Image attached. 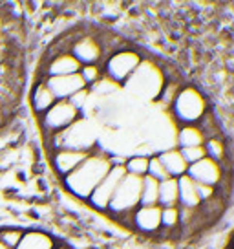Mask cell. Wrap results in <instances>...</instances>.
Masks as SVG:
<instances>
[{
	"mask_svg": "<svg viewBox=\"0 0 234 249\" xmlns=\"http://www.w3.org/2000/svg\"><path fill=\"white\" fill-rule=\"evenodd\" d=\"M112 165H114V158L92 150L90 156L79 165L75 171L68 174L66 178H63L64 185L75 198L88 200L92 196V193L97 189V185L110 172Z\"/></svg>",
	"mask_w": 234,
	"mask_h": 249,
	"instance_id": "1",
	"label": "cell"
},
{
	"mask_svg": "<svg viewBox=\"0 0 234 249\" xmlns=\"http://www.w3.org/2000/svg\"><path fill=\"white\" fill-rule=\"evenodd\" d=\"M128 86V90L134 92L139 97H145V99H157V95L163 88L165 81H163V73L161 70L154 66L152 62H141L139 68L135 70L132 77L125 83Z\"/></svg>",
	"mask_w": 234,
	"mask_h": 249,
	"instance_id": "2",
	"label": "cell"
},
{
	"mask_svg": "<svg viewBox=\"0 0 234 249\" xmlns=\"http://www.w3.org/2000/svg\"><path fill=\"white\" fill-rule=\"evenodd\" d=\"M51 140H53V150H57V148H71V150L92 152L95 147L94 128L84 119H79V121L71 124L70 128H66L64 132L51 136Z\"/></svg>",
	"mask_w": 234,
	"mask_h": 249,
	"instance_id": "3",
	"label": "cell"
},
{
	"mask_svg": "<svg viewBox=\"0 0 234 249\" xmlns=\"http://www.w3.org/2000/svg\"><path fill=\"white\" fill-rule=\"evenodd\" d=\"M141 179L126 174L125 178L121 179V183L117 187L116 195L112 198V202L108 205V211L114 213L116 216H126L132 214L134 211L139 207L141 203Z\"/></svg>",
	"mask_w": 234,
	"mask_h": 249,
	"instance_id": "4",
	"label": "cell"
},
{
	"mask_svg": "<svg viewBox=\"0 0 234 249\" xmlns=\"http://www.w3.org/2000/svg\"><path fill=\"white\" fill-rule=\"evenodd\" d=\"M174 116L180 119L183 124H196L207 112L205 97L196 88H181L176 101L172 105Z\"/></svg>",
	"mask_w": 234,
	"mask_h": 249,
	"instance_id": "5",
	"label": "cell"
},
{
	"mask_svg": "<svg viewBox=\"0 0 234 249\" xmlns=\"http://www.w3.org/2000/svg\"><path fill=\"white\" fill-rule=\"evenodd\" d=\"M79 119H81V110L75 108L70 101H57L51 108L40 116V124L44 132L55 136L70 128Z\"/></svg>",
	"mask_w": 234,
	"mask_h": 249,
	"instance_id": "6",
	"label": "cell"
},
{
	"mask_svg": "<svg viewBox=\"0 0 234 249\" xmlns=\"http://www.w3.org/2000/svg\"><path fill=\"white\" fill-rule=\"evenodd\" d=\"M141 62H143V59L137 52L119 50V52L108 57V61L104 64V71H106L110 81H114L116 85H125L126 81L135 73V70L139 68Z\"/></svg>",
	"mask_w": 234,
	"mask_h": 249,
	"instance_id": "7",
	"label": "cell"
},
{
	"mask_svg": "<svg viewBox=\"0 0 234 249\" xmlns=\"http://www.w3.org/2000/svg\"><path fill=\"white\" fill-rule=\"evenodd\" d=\"M126 176L125 163H114L110 172L104 176L101 183L97 185L92 196L88 198V202L92 203V207H95L97 211H108V205L112 202V198L116 195L117 187L121 183V179Z\"/></svg>",
	"mask_w": 234,
	"mask_h": 249,
	"instance_id": "8",
	"label": "cell"
},
{
	"mask_svg": "<svg viewBox=\"0 0 234 249\" xmlns=\"http://www.w3.org/2000/svg\"><path fill=\"white\" fill-rule=\"evenodd\" d=\"M221 163L218 161H214L211 158H203L200 161H196V163L188 165V171H187V176L192 181L196 183H200V185H211V187H216L221 181Z\"/></svg>",
	"mask_w": 234,
	"mask_h": 249,
	"instance_id": "9",
	"label": "cell"
},
{
	"mask_svg": "<svg viewBox=\"0 0 234 249\" xmlns=\"http://www.w3.org/2000/svg\"><path fill=\"white\" fill-rule=\"evenodd\" d=\"M46 86L51 90L57 101H70L71 97L84 90L86 85L81 79L79 73H71V75H59V77H46L44 79Z\"/></svg>",
	"mask_w": 234,
	"mask_h": 249,
	"instance_id": "10",
	"label": "cell"
},
{
	"mask_svg": "<svg viewBox=\"0 0 234 249\" xmlns=\"http://www.w3.org/2000/svg\"><path fill=\"white\" fill-rule=\"evenodd\" d=\"M68 52L77 59V62L81 66H86V64H97L99 62V59H101L102 55V48H101V42L95 39V37L84 35V37L75 40Z\"/></svg>",
	"mask_w": 234,
	"mask_h": 249,
	"instance_id": "11",
	"label": "cell"
},
{
	"mask_svg": "<svg viewBox=\"0 0 234 249\" xmlns=\"http://www.w3.org/2000/svg\"><path fill=\"white\" fill-rule=\"evenodd\" d=\"M88 156H90V152H84V150L57 148V150H53V156H51V163H53V169L57 171V174L66 178L68 174H71L79 165L84 161Z\"/></svg>",
	"mask_w": 234,
	"mask_h": 249,
	"instance_id": "12",
	"label": "cell"
},
{
	"mask_svg": "<svg viewBox=\"0 0 234 249\" xmlns=\"http://www.w3.org/2000/svg\"><path fill=\"white\" fill-rule=\"evenodd\" d=\"M132 224L143 233H156L161 229V207L152 205V207H143L139 205L132 213Z\"/></svg>",
	"mask_w": 234,
	"mask_h": 249,
	"instance_id": "13",
	"label": "cell"
},
{
	"mask_svg": "<svg viewBox=\"0 0 234 249\" xmlns=\"http://www.w3.org/2000/svg\"><path fill=\"white\" fill-rule=\"evenodd\" d=\"M81 64L70 52H61L51 57V61L46 66V77H59V75H71L79 73Z\"/></svg>",
	"mask_w": 234,
	"mask_h": 249,
	"instance_id": "14",
	"label": "cell"
},
{
	"mask_svg": "<svg viewBox=\"0 0 234 249\" xmlns=\"http://www.w3.org/2000/svg\"><path fill=\"white\" fill-rule=\"evenodd\" d=\"M57 242L51 234L44 233V231H37V229H30L24 231L20 242L17 244L15 249H57Z\"/></svg>",
	"mask_w": 234,
	"mask_h": 249,
	"instance_id": "15",
	"label": "cell"
},
{
	"mask_svg": "<svg viewBox=\"0 0 234 249\" xmlns=\"http://www.w3.org/2000/svg\"><path fill=\"white\" fill-rule=\"evenodd\" d=\"M157 156H159V160H161V163L165 165V169H167L170 178L178 179L187 174L188 163L183 160L180 148H168V150H163L161 154H157Z\"/></svg>",
	"mask_w": 234,
	"mask_h": 249,
	"instance_id": "16",
	"label": "cell"
},
{
	"mask_svg": "<svg viewBox=\"0 0 234 249\" xmlns=\"http://www.w3.org/2000/svg\"><path fill=\"white\" fill-rule=\"evenodd\" d=\"M178 193H180V198H178V205L180 207L196 209V207L201 205L200 196H198V189H196V181H192L187 174L178 178Z\"/></svg>",
	"mask_w": 234,
	"mask_h": 249,
	"instance_id": "17",
	"label": "cell"
},
{
	"mask_svg": "<svg viewBox=\"0 0 234 249\" xmlns=\"http://www.w3.org/2000/svg\"><path fill=\"white\" fill-rule=\"evenodd\" d=\"M55 103H57V99H55V95L51 93V90L48 88L44 81H42V83H39V85L33 88L32 107H33V110H35V114L42 116L44 112H48V110L53 107Z\"/></svg>",
	"mask_w": 234,
	"mask_h": 249,
	"instance_id": "18",
	"label": "cell"
},
{
	"mask_svg": "<svg viewBox=\"0 0 234 249\" xmlns=\"http://www.w3.org/2000/svg\"><path fill=\"white\" fill-rule=\"evenodd\" d=\"M178 179L167 178L159 181V196H157V205L159 207H176L178 205Z\"/></svg>",
	"mask_w": 234,
	"mask_h": 249,
	"instance_id": "19",
	"label": "cell"
},
{
	"mask_svg": "<svg viewBox=\"0 0 234 249\" xmlns=\"http://www.w3.org/2000/svg\"><path fill=\"white\" fill-rule=\"evenodd\" d=\"M203 143H205V136H203L198 124H183L178 130V145H180V148L203 147Z\"/></svg>",
	"mask_w": 234,
	"mask_h": 249,
	"instance_id": "20",
	"label": "cell"
},
{
	"mask_svg": "<svg viewBox=\"0 0 234 249\" xmlns=\"http://www.w3.org/2000/svg\"><path fill=\"white\" fill-rule=\"evenodd\" d=\"M157 196H159V181H156L150 176H145L141 179V203L143 207H152L157 205Z\"/></svg>",
	"mask_w": 234,
	"mask_h": 249,
	"instance_id": "21",
	"label": "cell"
},
{
	"mask_svg": "<svg viewBox=\"0 0 234 249\" xmlns=\"http://www.w3.org/2000/svg\"><path fill=\"white\" fill-rule=\"evenodd\" d=\"M149 160L150 156H132L125 160V171L130 176L135 178H145L149 172Z\"/></svg>",
	"mask_w": 234,
	"mask_h": 249,
	"instance_id": "22",
	"label": "cell"
},
{
	"mask_svg": "<svg viewBox=\"0 0 234 249\" xmlns=\"http://www.w3.org/2000/svg\"><path fill=\"white\" fill-rule=\"evenodd\" d=\"M203 148H205L207 158H211V160H214V161L221 163V161L225 160V145H223V141L219 140L218 136H216V138H209V140H205Z\"/></svg>",
	"mask_w": 234,
	"mask_h": 249,
	"instance_id": "23",
	"label": "cell"
},
{
	"mask_svg": "<svg viewBox=\"0 0 234 249\" xmlns=\"http://www.w3.org/2000/svg\"><path fill=\"white\" fill-rule=\"evenodd\" d=\"M79 75H81V79L84 81L86 88H90V86H95L99 81H101L102 70L99 64H86V66H81Z\"/></svg>",
	"mask_w": 234,
	"mask_h": 249,
	"instance_id": "24",
	"label": "cell"
},
{
	"mask_svg": "<svg viewBox=\"0 0 234 249\" xmlns=\"http://www.w3.org/2000/svg\"><path fill=\"white\" fill-rule=\"evenodd\" d=\"M178 93H180V86L176 85V83H165L159 95H157V101L161 103L165 108H172Z\"/></svg>",
	"mask_w": 234,
	"mask_h": 249,
	"instance_id": "25",
	"label": "cell"
},
{
	"mask_svg": "<svg viewBox=\"0 0 234 249\" xmlns=\"http://www.w3.org/2000/svg\"><path fill=\"white\" fill-rule=\"evenodd\" d=\"M147 176L154 178L156 181H163V179L170 178V176H168V172H167V169H165V165L161 163L159 156H150L149 172H147Z\"/></svg>",
	"mask_w": 234,
	"mask_h": 249,
	"instance_id": "26",
	"label": "cell"
},
{
	"mask_svg": "<svg viewBox=\"0 0 234 249\" xmlns=\"http://www.w3.org/2000/svg\"><path fill=\"white\" fill-rule=\"evenodd\" d=\"M24 231L17 227H8V229H0V242L9 249H15L17 244L20 242Z\"/></svg>",
	"mask_w": 234,
	"mask_h": 249,
	"instance_id": "27",
	"label": "cell"
},
{
	"mask_svg": "<svg viewBox=\"0 0 234 249\" xmlns=\"http://www.w3.org/2000/svg\"><path fill=\"white\" fill-rule=\"evenodd\" d=\"M180 226V205L176 207H161V227L172 229Z\"/></svg>",
	"mask_w": 234,
	"mask_h": 249,
	"instance_id": "28",
	"label": "cell"
},
{
	"mask_svg": "<svg viewBox=\"0 0 234 249\" xmlns=\"http://www.w3.org/2000/svg\"><path fill=\"white\" fill-rule=\"evenodd\" d=\"M181 156H183V160L187 161L188 165L196 163V161H200L205 158V148L203 147H187V148H180Z\"/></svg>",
	"mask_w": 234,
	"mask_h": 249,
	"instance_id": "29",
	"label": "cell"
},
{
	"mask_svg": "<svg viewBox=\"0 0 234 249\" xmlns=\"http://www.w3.org/2000/svg\"><path fill=\"white\" fill-rule=\"evenodd\" d=\"M88 101V88H84V90H81V92L79 93H75V95H73V97H71L70 99V103L71 105H73V107H75V108H83V107H84V103Z\"/></svg>",
	"mask_w": 234,
	"mask_h": 249,
	"instance_id": "30",
	"label": "cell"
},
{
	"mask_svg": "<svg viewBox=\"0 0 234 249\" xmlns=\"http://www.w3.org/2000/svg\"><path fill=\"white\" fill-rule=\"evenodd\" d=\"M0 249H9V248H6V246H4V244H2V242H0Z\"/></svg>",
	"mask_w": 234,
	"mask_h": 249,
	"instance_id": "31",
	"label": "cell"
},
{
	"mask_svg": "<svg viewBox=\"0 0 234 249\" xmlns=\"http://www.w3.org/2000/svg\"><path fill=\"white\" fill-rule=\"evenodd\" d=\"M57 249H66V248H57Z\"/></svg>",
	"mask_w": 234,
	"mask_h": 249,
	"instance_id": "32",
	"label": "cell"
}]
</instances>
